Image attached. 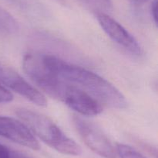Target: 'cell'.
<instances>
[{
	"label": "cell",
	"instance_id": "cell-3",
	"mask_svg": "<svg viewBox=\"0 0 158 158\" xmlns=\"http://www.w3.org/2000/svg\"><path fill=\"white\" fill-rule=\"evenodd\" d=\"M40 88L83 116H97L103 112V107L98 101L78 87L60 79L56 74L49 77Z\"/></svg>",
	"mask_w": 158,
	"mask_h": 158
},
{
	"label": "cell",
	"instance_id": "cell-10",
	"mask_svg": "<svg viewBox=\"0 0 158 158\" xmlns=\"http://www.w3.org/2000/svg\"><path fill=\"white\" fill-rule=\"evenodd\" d=\"M116 152L120 158H146L137 150L127 144L117 143Z\"/></svg>",
	"mask_w": 158,
	"mask_h": 158
},
{
	"label": "cell",
	"instance_id": "cell-6",
	"mask_svg": "<svg viewBox=\"0 0 158 158\" xmlns=\"http://www.w3.org/2000/svg\"><path fill=\"white\" fill-rule=\"evenodd\" d=\"M96 15L99 24L110 38L134 55H141L140 43L126 28L108 14L98 13Z\"/></svg>",
	"mask_w": 158,
	"mask_h": 158
},
{
	"label": "cell",
	"instance_id": "cell-15",
	"mask_svg": "<svg viewBox=\"0 0 158 158\" xmlns=\"http://www.w3.org/2000/svg\"><path fill=\"white\" fill-rule=\"evenodd\" d=\"M131 2H132L133 4H135V5H140V4H143V3L149 1V0H129Z\"/></svg>",
	"mask_w": 158,
	"mask_h": 158
},
{
	"label": "cell",
	"instance_id": "cell-14",
	"mask_svg": "<svg viewBox=\"0 0 158 158\" xmlns=\"http://www.w3.org/2000/svg\"><path fill=\"white\" fill-rule=\"evenodd\" d=\"M10 158H31L29 156H27L25 153H21L19 151H17V150H11V153H10Z\"/></svg>",
	"mask_w": 158,
	"mask_h": 158
},
{
	"label": "cell",
	"instance_id": "cell-4",
	"mask_svg": "<svg viewBox=\"0 0 158 158\" xmlns=\"http://www.w3.org/2000/svg\"><path fill=\"white\" fill-rule=\"evenodd\" d=\"M73 122L83 142L94 153L104 158H116V148L97 125L78 116H73Z\"/></svg>",
	"mask_w": 158,
	"mask_h": 158
},
{
	"label": "cell",
	"instance_id": "cell-11",
	"mask_svg": "<svg viewBox=\"0 0 158 158\" xmlns=\"http://www.w3.org/2000/svg\"><path fill=\"white\" fill-rule=\"evenodd\" d=\"M13 100V94L0 82V103H8Z\"/></svg>",
	"mask_w": 158,
	"mask_h": 158
},
{
	"label": "cell",
	"instance_id": "cell-1",
	"mask_svg": "<svg viewBox=\"0 0 158 158\" xmlns=\"http://www.w3.org/2000/svg\"><path fill=\"white\" fill-rule=\"evenodd\" d=\"M43 57L48 68L57 77L78 87L100 104L118 109L127 106V101L121 91L101 76L56 56L44 54Z\"/></svg>",
	"mask_w": 158,
	"mask_h": 158
},
{
	"label": "cell",
	"instance_id": "cell-7",
	"mask_svg": "<svg viewBox=\"0 0 158 158\" xmlns=\"http://www.w3.org/2000/svg\"><path fill=\"white\" fill-rule=\"evenodd\" d=\"M0 136L32 150L40 148L38 140L27 126L13 118L0 116Z\"/></svg>",
	"mask_w": 158,
	"mask_h": 158
},
{
	"label": "cell",
	"instance_id": "cell-12",
	"mask_svg": "<svg viewBox=\"0 0 158 158\" xmlns=\"http://www.w3.org/2000/svg\"><path fill=\"white\" fill-rule=\"evenodd\" d=\"M151 14L154 20V23L157 25V1L153 0L151 6Z\"/></svg>",
	"mask_w": 158,
	"mask_h": 158
},
{
	"label": "cell",
	"instance_id": "cell-13",
	"mask_svg": "<svg viewBox=\"0 0 158 158\" xmlns=\"http://www.w3.org/2000/svg\"><path fill=\"white\" fill-rule=\"evenodd\" d=\"M11 150L6 146L0 144V158H10Z\"/></svg>",
	"mask_w": 158,
	"mask_h": 158
},
{
	"label": "cell",
	"instance_id": "cell-2",
	"mask_svg": "<svg viewBox=\"0 0 158 158\" xmlns=\"http://www.w3.org/2000/svg\"><path fill=\"white\" fill-rule=\"evenodd\" d=\"M15 114L33 135L56 151L69 156H78L81 147L48 116L26 108H18Z\"/></svg>",
	"mask_w": 158,
	"mask_h": 158
},
{
	"label": "cell",
	"instance_id": "cell-9",
	"mask_svg": "<svg viewBox=\"0 0 158 158\" xmlns=\"http://www.w3.org/2000/svg\"><path fill=\"white\" fill-rule=\"evenodd\" d=\"M80 1L96 14H108V12L113 10L114 7L112 0H80Z\"/></svg>",
	"mask_w": 158,
	"mask_h": 158
},
{
	"label": "cell",
	"instance_id": "cell-8",
	"mask_svg": "<svg viewBox=\"0 0 158 158\" xmlns=\"http://www.w3.org/2000/svg\"><path fill=\"white\" fill-rule=\"evenodd\" d=\"M19 29L16 20L9 12L0 7V32L3 33L13 34Z\"/></svg>",
	"mask_w": 158,
	"mask_h": 158
},
{
	"label": "cell",
	"instance_id": "cell-5",
	"mask_svg": "<svg viewBox=\"0 0 158 158\" xmlns=\"http://www.w3.org/2000/svg\"><path fill=\"white\" fill-rule=\"evenodd\" d=\"M0 82L39 106H46L47 101L40 90L34 88L12 68L0 63Z\"/></svg>",
	"mask_w": 158,
	"mask_h": 158
}]
</instances>
